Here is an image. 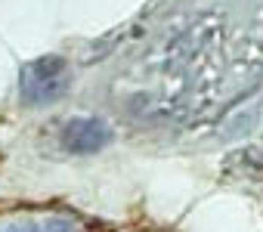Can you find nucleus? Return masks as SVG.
Masks as SVG:
<instances>
[{
	"mask_svg": "<svg viewBox=\"0 0 263 232\" xmlns=\"http://www.w3.org/2000/svg\"><path fill=\"white\" fill-rule=\"evenodd\" d=\"M65 87H68V68L59 56H41L28 62L19 74V90L28 105L53 102L65 93Z\"/></svg>",
	"mask_w": 263,
	"mask_h": 232,
	"instance_id": "1",
	"label": "nucleus"
},
{
	"mask_svg": "<svg viewBox=\"0 0 263 232\" xmlns=\"http://www.w3.org/2000/svg\"><path fill=\"white\" fill-rule=\"evenodd\" d=\"M108 140H111V130L102 118H74L62 130V146L74 155H90L102 149Z\"/></svg>",
	"mask_w": 263,
	"mask_h": 232,
	"instance_id": "2",
	"label": "nucleus"
}]
</instances>
